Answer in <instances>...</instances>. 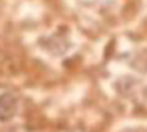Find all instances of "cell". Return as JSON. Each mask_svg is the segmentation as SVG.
Returning a JSON list of instances; mask_svg holds the SVG:
<instances>
[{
	"mask_svg": "<svg viewBox=\"0 0 147 132\" xmlns=\"http://www.w3.org/2000/svg\"><path fill=\"white\" fill-rule=\"evenodd\" d=\"M18 112V100L13 94H0V122H7Z\"/></svg>",
	"mask_w": 147,
	"mask_h": 132,
	"instance_id": "cell-1",
	"label": "cell"
}]
</instances>
